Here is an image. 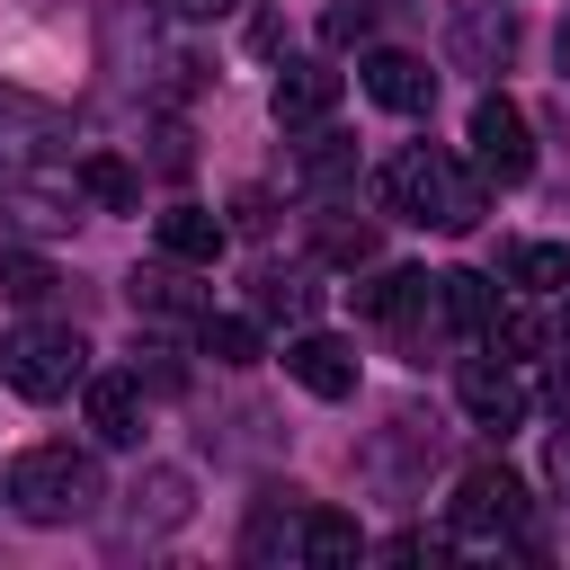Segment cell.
<instances>
[{
  "label": "cell",
  "instance_id": "obj_1",
  "mask_svg": "<svg viewBox=\"0 0 570 570\" xmlns=\"http://www.w3.org/2000/svg\"><path fill=\"white\" fill-rule=\"evenodd\" d=\"M383 214L392 223H419V232H472L490 214V178L436 142H401L383 160Z\"/></svg>",
  "mask_w": 570,
  "mask_h": 570
},
{
  "label": "cell",
  "instance_id": "obj_2",
  "mask_svg": "<svg viewBox=\"0 0 570 570\" xmlns=\"http://www.w3.org/2000/svg\"><path fill=\"white\" fill-rule=\"evenodd\" d=\"M0 499L27 525H80V517H98L107 481H98V454H80V445H18Z\"/></svg>",
  "mask_w": 570,
  "mask_h": 570
},
{
  "label": "cell",
  "instance_id": "obj_3",
  "mask_svg": "<svg viewBox=\"0 0 570 570\" xmlns=\"http://www.w3.org/2000/svg\"><path fill=\"white\" fill-rule=\"evenodd\" d=\"M80 374H89V347H80V330H62V321H18V330L0 338V383H9L18 401H62Z\"/></svg>",
  "mask_w": 570,
  "mask_h": 570
},
{
  "label": "cell",
  "instance_id": "obj_4",
  "mask_svg": "<svg viewBox=\"0 0 570 570\" xmlns=\"http://www.w3.org/2000/svg\"><path fill=\"white\" fill-rule=\"evenodd\" d=\"M356 312L365 321H383L419 365H428V347H445L454 330H445V303H436V276H419V267H383L374 285H356Z\"/></svg>",
  "mask_w": 570,
  "mask_h": 570
},
{
  "label": "cell",
  "instance_id": "obj_5",
  "mask_svg": "<svg viewBox=\"0 0 570 570\" xmlns=\"http://www.w3.org/2000/svg\"><path fill=\"white\" fill-rule=\"evenodd\" d=\"M517 525H525V481L508 463H463L454 508H445V534L454 543H508Z\"/></svg>",
  "mask_w": 570,
  "mask_h": 570
},
{
  "label": "cell",
  "instance_id": "obj_6",
  "mask_svg": "<svg viewBox=\"0 0 570 570\" xmlns=\"http://www.w3.org/2000/svg\"><path fill=\"white\" fill-rule=\"evenodd\" d=\"M490 187H525L534 178V125H525V107L508 98V89H481L472 98V151H463Z\"/></svg>",
  "mask_w": 570,
  "mask_h": 570
},
{
  "label": "cell",
  "instance_id": "obj_7",
  "mask_svg": "<svg viewBox=\"0 0 570 570\" xmlns=\"http://www.w3.org/2000/svg\"><path fill=\"white\" fill-rule=\"evenodd\" d=\"M53 151H71V116L27 89H0V178H36Z\"/></svg>",
  "mask_w": 570,
  "mask_h": 570
},
{
  "label": "cell",
  "instance_id": "obj_8",
  "mask_svg": "<svg viewBox=\"0 0 570 570\" xmlns=\"http://www.w3.org/2000/svg\"><path fill=\"white\" fill-rule=\"evenodd\" d=\"M454 401H463V419H472V428H490V436L525 428V410H534V392H525V365H508V356H463V374H454Z\"/></svg>",
  "mask_w": 570,
  "mask_h": 570
},
{
  "label": "cell",
  "instance_id": "obj_9",
  "mask_svg": "<svg viewBox=\"0 0 570 570\" xmlns=\"http://www.w3.org/2000/svg\"><path fill=\"white\" fill-rule=\"evenodd\" d=\"M80 223V187H45V178H0V249H27V240H62Z\"/></svg>",
  "mask_w": 570,
  "mask_h": 570
},
{
  "label": "cell",
  "instance_id": "obj_10",
  "mask_svg": "<svg viewBox=\"0 0 570 570\" xmlns=\"http://www.w3.org/2000/svg\"><path fill=\"white\" fill-rule=\"evenodd\" d=\"M508 53H517V9L508 0H463L454 27H445V62L490 80V71H508Z\"/></svg>",
  "mask_w": 570,
  "mask_h": 570
},
{
  "label": "cell",
  "instance_id": "obj_11",
  "mask_svg": "<svg viewBox=\"0 0 570 570\" xmlns=\"http://www.w3.org/2000/svg\"><path fill=\"white\" fill-rule=\"evenodd\" d=\"M356 89H365L383 116H428V107H436V71H428L419 53H401V45L356 53Z\"/></svg>",
  "mask_w": 570,
  "mask_h": 570
},
{
  "label": "cell",
  "instance_id": "obj_12",
  "mask_svg": "<svg viewBox=\"0 0 570 570\" xmlns=\"http://www.w3.org/2000/svg\"><path fill=\"white\" fill-rule=\"evenodd\" d=\"M285 383H303L312 401H347L356 392V347L330 330H294L285 338Z\"/></svg>",
  "mask_w": 570,
  "mask_h": 570
},
{
  "label": "cell",
  "instance_id": "obj_13",
  "mask_svg": "<svg viewBox=\"0 0 570 570\" xmlns=\"http://www.w3.org/2000/svg\"><path fill=\"white\" fill-rule=\"evenodd\" d=\"M80 410L98 445H142V374H80Z\"/></svg>",
  "mask_w": 570,
  "mask_h": 570
},
{
  "label": "cell",
  "instance_id": "obj_14",
  "mask_svg": "<svg viewBox=\"0 0 570 570\" xmlns=\"http://www.w3.org/2000/svg\"><path fill=\"white\" fill-rule=\"evenodd\" d=\"M338 71L330 62H276V89H267V107H276V125L285 134H303V125H330V107H338Z\"/></svg>",
  "mask_w": 570,
  "mask_h": 570
},
{
  "label": "cell",
  "instance_id": "obj_15",
  "mask_svg": "<svg viewBox=\"0 0 570 570\" xmlns=\"http://www.w3.org/2000/svg\"><path fill=\"white\" fill-rule=\"evenodd\" d=\"M303 490H258V508H249V525H240V552L249 561H303Z\"/></svg>",
  "mask_w": 570,
  "mask_h": 570
},
{
  "label": "cell",
  "instance_id": "obj_16",
  "mask_svg": "<svg viewBox=\"0 0 570 570\" xmlns=\"http://www.w3.org/2000/svg\"><path fill=\"white\" fill-rule=\"evenodd\" d=\"M294 187H303V196H321V205H338V196L356 187V142H347V134H330V125H303Z\"/></svg>",
  "mask_w": 570,
  "mask_h": 570
},
{
  "label": "cell",
  "instance_id": "obj_17",
  "mask_svg": "<svg viewBox=\"0 0 570 570\" xmlns=\"http://www.w3.org/2000/svg\"><path fill=\"white\" fill-rule=\"evenodd\" d=\"M125 294H134V312H142V321H205V312H214V303L187 285V267H178V258L134 267V276H125Z\"/></svg>",
  "mask_w": 570,
  "mask_h": 570
},
{
  "label": "cell",
  "instance_id": "obj_18",
  "mask_svg": "<svg viewBox=\"0 0 570 570\" xmlns=\"http://www.w3.org/2000/svg\"><path fill=\"white\" fill-rule=\"evenodd\" d=\"M151 232H160V258H178V267H214V258H223V240H232L214 205H169Z\"/></svg>",
  "mask_w": 570,
  "mask_h": 570
},
{
  "label": "cell",
  "instance_id": "obj_19",
  "mask_svg": "<svg viewBox=\"0 0 570 570\" xmlns=\"http://www.w3.org/2000/svg\"><path fill=\"white\" fill-rule=\"evenodd\" d=\"M71 187H80V205H98V214H142V169L116 160V151H80Z\"/></svg>",
  "mask_w": 570,
  "mask_h": 570
},
{
  "label": "cell",
  "instance_id": "obj_20",
  "mask_svg": "<svg viewBox=\"0 0 570 570\" xmlns=\"http://www.w3.org/2000/svg\"><path fill=\"white\" fill-rule=\"evenodd\" d=\"M436 303H445V330H454V338H481V330L499 321V285H490L481 267H445V276H436Z\"/></svg>",
  "mask_w": 570,
  "mask_h": 570
},
{
  "label": "cell",
  "instance_id": "obj_21",
  "mask_svg": "<svg viewBox=\"0 0 570 570\" xmlns=\"http://www.w3.org/2000/svg\"><path fill=\"white\" fill-rule=\"evenodd\" d=\"M196 356H214V365L240 374V365L267 356V321H258V312H205V321H196Z\"/></svg>",
  "mask_w": 570,
  "mask_h": 570
},
{
  "label": "cell",
  "instance_id": "obj_22",
  "mask_svg": "<svg viewBox=\"0 0 570 570\" xmlns=\"http://www.w3.org/2000/svg\"><path fill=\"white\" fill-rule=\"evenodd\" d=\"M374 543H365V525L347 517V508H303V561H321V570H338V561H365Z\"/></svg>",
  "mask_w": 570,
  "mask_h": 570
},
{
  "label": "cell",
  "instance_id": "obj_23",
  "mask_svg": "<svg viewBox=\"0 0 570 570\" xmlns=\"http://www.w3.org/2000/svg\"><path fill=\"white\" fill-rule=\"evenodd\" d=\"M312 303H321V285L303 267H258L249 276V312L258 321H312Z\"/></svg>",
  "mask_w": 570,
  "mask_h": 570
},
{
  "label": "cell",
  "instance_id": "obj_24",
  "mask_svg": "<svg viewBox=\"0 0 570 570\" xmlns=\"http://www.w3.org/2000/svg\"><path fill=\"white\" fill-rule=\"evenodd\" d=\"M508 285L517 294H561L570 285V240H517L508 249Z\"/></svg>",
  "mask_w": 570,
  "mask_h": 570
},
{
  "label": "cell",
  "instance_id": "obj_25",
  "mask_svg": "<svg viewBox=\"0 0 570 570\" xmlns=\"http://www.w3.org/2000/svg\"><path fill=\"white\" fill-rule=\"evenodd\" d=\"M134 525H187V472H142L134 481Z\"/></svg>",
  "mask_w": 570,
  "mask_h": 570
},
{
  "label": "cell",
  "instance_id": "obj_26",
  "mask_svg": "<svg viewBox=\"0 0 570 570\" xmlns=\"http://www.w3.org/2000/svg\"><path fill=\"white\" fill-rule=\"evenodd\" d=\"M0 294L36 312V303H53V294H62V276H53V267H45L36 249H0Z\"/></svg>",
  "mask_w": 570,
  "mask_h": 570
},
{
  "label": "cell",
  "instance_id": "obj_27",
  "mask_svg": "<svg viewBox=\"0 0 570 570\" xmlns=\"http://www.w3.org/2000/svg\"><path fill=\"white\" fill-rule=\"evenodd\" d=\"M481 347H490V356H508V365H534V356H543V321H534V312H508V303H499V321L481 330Z\"/></svg>",
  "mask_w": 570,
  "mask_h": 570
},
{
  "label": "cell",
  "instance_id": "obj_28",
  "mask_svg": "<svg viewBox=\"0 0 570 570\" xmlns=\"http://www.w3.org/2000/svg\"><path fill=\"white\" fill-rule=\"evenodd\" d=\"M312 249H321L330 267H365V258H374V232H365V223H338V205H330L321 232H312Z\"/></svg>",
  "mask_w": 570,
  "mask_h": 570
},
{
  "label": "cell",
  "instance_id": "obj_29",
  "mask_svg": "<svg viewBox=\"0 0 570 570\" xmlns=\"http://www.w3.org/2000/svg\"><path fill=\"white\" fill-rule=\"evenodd\" d=\"M321 36H330V45H365V36H374V0H338V9L321 18Z\"/></svg>",
  "mask_w": 570,
  "mask_h": 570
},
{
  "label": "cell",
  "instance_id": "obj_30",
  "mask_svg": "<svg viewBox=\"0 0 570 570\" xmlns=\"http://www.w3.org/2000/svg\"><path fill=\"white\" fill-rule=\"evenodd\" d=\"M543 481H552V490L570 499V419H561V428L543 436Z\"/></svg>",
  "mask_w": 570,
  "mask_h": 570
},
{
  "label": "cell",
  "instance_id": "obj_31",
  "mask_svg": "<svg viewBox=\"0 0 570 570\" xmlns=\"http://www.w3.org/2000/svg\"><path fill=\"white\" fill-rule=\"evenodd\" d=\"M160 9H169V18H178V27H205V18H232V9H240V0H160Z\"/></svg>",
  "mask_w": 570,
  "mask_h": 570
},
{
  "label": "cell",
  "instance_id": "obj_32",
  "mask_svg": "<svg viewBox=\"0 0 570 570\" xmlns=\"http://www.w3.org/2000/svg\"><path fill=\"white\" fill-rule=\"evenodd\" d=\"M561 71H570V18H561Z\"/></svg>",
  "mask_w": 570,
  "mask_h": 570
}]
</instances>
